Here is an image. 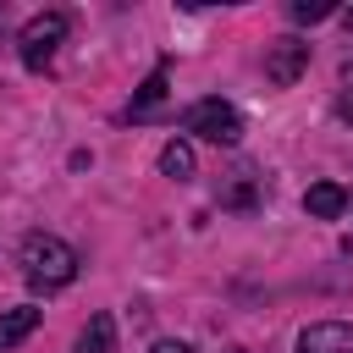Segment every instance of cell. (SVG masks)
Instances as JSON below:
<instances>
[{"label":"cell","instance_id":"3957f363","mask_svg":"<svg viewBox=\"0 0 353 353\" xmlns=\"http://www.w3.org/2000/svg\"><path fill=\"white\" fill-rule=\"evenodd\" d=\"M66 11H39L22 33H17V55H22V66L28 72H44L50 61H55V50H61V39H66Z\"/></svg>","mask_w":353,"mask_h":353},{"label":"cell","instance_id":"e0dca14e","mask_svg":"<svg viewBox=\"0 0 353 353\" xmlns=\"http://www.w3.org/2000/svg\"><path fill=\"white\" fill-rule=\"evenodd\" d=\"M232 353H243V347H232Z\"/></svg>","mask_w":353,"mask_h":353},{"label":"cell","instance_id":"8fae6325","mask_svg":"<svg viewBox=\"0 0 353 353\" xmlns=\"http://www.w3.org/2000/svg\"><path fill=\"white\" fill-rule=\"evenodd\" d=\"M160 99H165V66H154V77L138 88V99H132V116H149Z\"/></svg>","mask_w":353,"mask_h":353},{"label":"cell","instance_id":"6da1fadb","mask_svg":"<svg viewBox=\"0 0 353 353\" xmlns=\"http://www.w3.org/2000/svg\"><path fill=\"white\" fill-rule=\"evenodd\" d=\"M77 248L66 243V237H55V232H28L22 237V281L33 287V292H61V287H72L77 281Z\"/></svg>","mask_w":353,"mask_h":353},{"label":"cell","instance_id":"7c38bea8","mask_svg":"<svg viewBox=\"0 0 353 353\" xmlns=\"http://www.w3.org/2000/svg\"><path fill=\"white\" fill-rule=\"evenodd\" d=\"M287 11H292V22H325L336 6H325V0H292Z\"/></svg>","mask_w":353,"mask_h":353},{"label":"cell","instance_id":"2e32d148","mask_svg":"<svg viewBox=\"0 0 353 353\" xmlns=\"http://www.w3.org/2000/svg\"><path fill=\"white\" fill-rule=\"evenodd\" d=\"M347 77H353V61H347Z\"/></svg>","mask_w":353,"mask_h":353},{"label":"cell","instance_id":"ba28073f","mask_svg":"<svg viewBox=\"0 0 353 353\" xmlns=\"http://www.w3.org/2000/svg\"><path fill=\"white\" fill-rule=\"evenodd\" d=\"M72 353H116V320H110V314H94V320L77 331Z\"/></svg>","mask_w":353,"mask_h":353},{"label":"cell","instance_id":"7a4b0ae2","mask_svg":"<svg viewBox=\"0 0 353 353\" xmlns=\"http://www.w3.org/2000/svg\"><path fill=\"white\" fill-rule=\"evenodd\" d=\"M182 132H193V138H204V143L232 149V143L243 138V116H237L226 99H193V105L182 110Z\"/></svg>","mask_w":353,"mask_h":353},{"label":"cell","instance_id":"8992f818","mask_svg":"<svg viewBox=\"0 0 353 353\" xmlns=\"http://www.w3.org/2000/svg\"><path fill=\"white\" fill-rule=\"evenodd\" d=\"M298 353H353V325L342 320H314L298 331Z\"/></svg>","mask_w":353,"mask_h":353},{"label":"cell","instance_id":"277c9868","mask_svg":"<svg viewBox=\"0 0 353 353\" xmlns=\"http://www.w3.org/2000/svg\"><path fill=\"white\" fill-rule=\"evenodd\" d=\"M309 72V44L303 39H276V44H265V83L270 88H292L298 77Z\"/></svg>","mask_w":353,"mask_h":353},{"label":"cell","instance_id":"5b68a950","mask_svg":"<svg viewBox=\"0 0 353 353\" xmlns=\"http://www.w3.org/2000/svg\"><path fill=\"white\" fill-rule=\"evenodd\" d=\"M259 193H265V176H259L254 165L226 171V176H221V188H215V199H221L226 210H254V204H259Z\"/></svg>","mask_w":353,"mask_h":353},{"label":"cell","instance_id":"30bf717a","mask_svg":"<svg viewBox=\"0 0 353 353\" xmlns=\"http://www.w3.org/2000/svg\"><path fill=\"white\" fill-rule=\"evenodd\" d=\"M160 171H165L171 182H188V176H193V149H188V143H165V149H160Z\"/></svg>","mask_w":353,"mask_h":353},{"label":"cell","instance_id":"9a60e30c","mask_svg":"<svg viewBox=\"0 0 353 353\" xmlns=\"http://www.w3.org/2000/svg\"><path fill=\"white\" fill-rule=\"evenodd\" d=\"M342 22H347V33H353V6H347V11H342Z\"/></svg>","mask_w":353,"mask_h":353},{"label":"cell","instance_id":"5bb4252c","mask_svg":"<svg viewBox=\"0 0 353 353\" xmlns=\"http://www.w3.org/2000/svg\"><path fill=\"white\" fill-rule=\"evenodd\" d=\"M336 116H342V121H353V88H347V94L336 99Z\"/></svg>","mask_w":353,"mask_h":353},{"label":"cell","instance_id":"52a82bcc","mask_svg":"<svg viewBox=\"0 0 353 353\" xmlns=\"http://www.w3.org/2000/svg\"><path fill=\"white\" fill-rule=\"evenodd\" d=\"M303 210H309L314 221H336V215L347 210V188H336V182H314V188L303 193Z\"/></svg>","mask_w":353,"mask_h":353},{"label":"cell","instance_id":"4fadbf2b","mask_svg":"<svg viewBox=\"0 0 353 353\" xmlns=\"http://www.w3.org/2000/svg\"><path fill=\"white\" fill-rule=\"evenodd\" d=\"M149 353H193V347H188V342H154Z\"/></svg>","mask_w":353,"mask_h":353},{"label":"cell","instance_id":"9c48e42d","mask_svg":"<svg viewBox=\"0 0 353 353\" xmlns=\"http://www.w3.org/2000/svg\"><path fill=\"white\" fill-rule=\"evenodd\" d=\"M39 331V309H6L0 314V353H11L17 342H28Z\"/></svg>","mask_w":353,"mask_h":353}]
</instances>
